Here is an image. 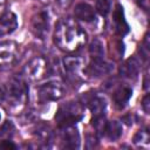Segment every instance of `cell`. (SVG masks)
<instances>
[{"label":"cell","instance_id":"obj_22","mask_svg":"<svg viewBox=\"0 0 150 150\" xmlns=\"http://www.w3.org/2000/svg\"><path fill=\"white\" fill-rule=\"evenodd\" d=\"M14 131V125L12 121H6L1 127H0V137H6L12 135Z\"/></svg>","mask_w":150,"mask_h":150},{"label":"cell","instance_id":"obj_8","mask_svg":"<svg viewBox=\"0 0 150 150\" xmlns=\"http://www.w3.org/2000/svg\"><path fill=\"white\" fill-rule=\"evenodd\" d=\"M16 28H18V19L13 12L7 11L0 15V36L8 35L13 33Z\"/></svg>","mask_w":150,"mask_h":150},{"label":"cell","instance_id":"obj_29","mask_svg":"<svg viewBox=\"0 0 150 150\" xmlns=\"http://www.w3.org/2000/svg\"><path fill=\"white\" fill-rule=\"evenodd\" d=\"M136 1H142V0H136Z\"/></svg>","mask_w":150,"mask_h":150},{"label":"cell","instance_id":"obj_2","mask_svg":"<svg viewBox=\"0 0 150 150\" xmlns=\"http://www.w3.org/2000/svg\"><path fill=\"white\" fill-rule=\"evenodd\" d=\"M82 117L83 114L80 104L76 102H68L59 107L55 115V121L60 128H66L74 125L81 121Z\"/></svg>","mask_w":150,"mask_h":150},{"label":"cell","instance_id":"obj_24","mask_svg":"<svg viewBox=\"0 0 150 150\" xmlns=\"http://www.w3.org/2000/svg\"><path fill=\"white\" fill-rule=\"evenodd\" d=\"M142 107H143V110H144L146 114H149L150 103H149V95H148V94L144 96V98H143V101H142Z\"/></svg>","mask_w":150,"mask_h":150},{"label":"cell","instance_id":"obj_5","mask_svg":"<svg viewBox=\"0 0 150 150\" xmlns=\"http://www.w3.org/2000/svg\"><path fill=\"white\" fill-rule=\"evenodd\" d=\"M30 30L38 39H41V40L46 39L49 32V16L47 12L41 11L32 16Z\"/></svg>","mask_w":150,"mask_h":150},{"label":"cell","instance_id":"obj_23","mask_svg":"<svg viewBox=\"0 0 150 150\" xmlns=\"http://www.w3.org/2000/svg\"><path fill=\"white\" fill-rule=\"evenodd\" d=\"M54 1H55V4H56L60 8H63V9L68 8V7L71 5V2H73V0H54Z\"/></svg>","mask_w":150,"mask_h":150},{"label":"cell","instance_id":"obj_30","mask_svg":"<svg viewBox=\"0 0 150 150\" xmlns=\"http://www.w3.org/2000/svg\"><path fill=\"white\" fill-rule=\"evenodd\" d=\"M0 120H1V115H0Z\"/></svg>","mask_w":150,"mask_h":150},{"label":"cell","instance_id":"obj_26","mask_svg":"<svg viewBox=\"0 0 150 150\" xmlns=\"http://www.w3.org/2000/svg\"><path fill=\"white\" fill-rule=\"evenodd\" d=\"M4 97H5V95H4V93H2V90L0 89V103L4 101Z\"/></svg>","mask_w":150,"mask_h":150},{"label":"cell","instance_id":"obj_9","mask_svg":"<svg viewBox=\"0 0 150 150\" xmlns=\"http://www.w3.org/2000/svg\"><path fill=\"white\" fill-rule=\"evenodd\" d=\"M112 22H114V27H115V32L123 36L125 34L129 33V25L124 18V12H123V7L121 5H116L115 9H114V14H112Z\"/></svg>","mask_w":150,"mask_h":150},{"label":"cell","instance_id":"obj_17","mask_svg":"<svg viewBox=\"0 0 150 150\" xmlns=\"http://www.w3.org/2000/svg\"><path fill=\"white\" fill-rule=\"evenodd\" d=\"M63 64L68 73L71 75H77L82 67V60L77 56H67L63 60Z\"/></svg>","mask_w":150,"mask_h":150},{"label":"cell","instance_id":"obj_28","mask_svg":"<svg viewBox=\"0 0 150 150\" xmlns=\"http://www.w3.org/2000/svg\"><path fill=\"white\" fill-rule=\"evenodd\" d=\"M41 1H48V0H41Z\"/></svg>","mask_w":150,"mask_h":150},{"label":"cell","instance_id":"obj_7","mask_svg":"<svg viewBox=\"0 0 150 150\" xmlns=\"http://www.w3.org/2000/svg\"><path fill=\"white\" fill-rule=\"evenodd\" d=\"M112 69H114V64L104 61L103 59H98V60H91L90 61V63L86 68V73L91 75V76L98 77V76L109 74Z\"/></svg>","mask_w":150,"mask_h":150},{"label":"cell","instance_id":"obj_12","mask_svg":"<svg viewBox=\"0 0 150 150\" xmlns=\"http://www.w3.org/2000/svg\"><path fill=\"white\" fill-rule=\"evenodd\" d=\"M63 135H62V139H63V146L66 148H71V149H77L80 148V134L77 131L76 128H74L73 125L70 127H66L63 128Z\"/></svg>","mask_w":150,"mask_h":150},{"label":"cell","instance_id":"obj_21","mask_svg":"<svg viewBox=\"0 0 150 150\" xmlns=\"http://www.w3.org/2000/svg\"><path fill=\"white\" fill-rule=\"evenodd\" d=\"M105 124H107V121H105L104 115L94 116V118H93V125H94V128H95V131H96L98 135H103V134H104Z\"/></svg>","mask_w":150,"mask_h":150},{"label":"cell","instance_id":"obj_6","mask_svg":"<svg viewBox=\"0 0 150 150\" xmlns=\"http://www.w3.org/2000/svg\"><path fill=\"white\" fill-rule=\"evenodd\" d=\"M27 91H28L27 86L22 79L12 77L11 81L8 82V93L14 101H18V102L23 101L27 95Z\"/></svg>","mask_w":150,"mask_h":150},{"label":"cell","instance_id":"obj_20","mask_svg":"<svg viewBox=\"0 0 150 150\" xmlns=\"http://www.w3.org/2000/svg\"><path fill=\"white\" fill-rule=\"evenodd\" d=\"M149 139H150V135L148 130H139L135 134L132 141L135 144L137 145H148L149 144Z\"/></svg>","mask_w":150,"mask_h":150},{"label":"cell","instance_id":"obj_3","mask_svg":"<svg viewBox=\"0 0 150 150\" xmlns=\"http://www.w3.org/2000/svg\"><path fill=\"white\" fill-rule=\"evenodd\" d=\"M64 89L60 82H48L38 88V96L41 102L59 101L63 96Z\"/></svg>","mask_w":150,"mask_h":150},{"label":"cell","instance_id":"obj_13","mask_svg":"<svg viewBox=\"0 0 150 150\" xmlns=\"http://www.w3.org/2000/svg\"><path fill=\"white\" fill-rule=\"evenodd\" d=\"M139 71V64L136 59L131 57L127 60L120 68V75L127 79H135L138 75Z\"/></svg>","mask_w":150,"mask_h":150},{"label":"cell","instance_id":"obj_16","mask_svg":"<svg viewBox=\"0 0 150 150\" xmlns=\"http://www.w3.org/2000/svg\"><path fill=\"white\" fill-rule=\"evenodd\" d=\"M88 107H89V109H90V111L94 116H100V115L104 114L105 108H107V102L103 97L95 96L89 101Z\"/></svg>","mask_w":150,"mask_h":150},{"label":"cell","instance_id":"obj_25","mask_svg":"<svg viewBox=\"0 0 150 150\" xmlns=\"http://www.w3.org/2000/svg\"><path fill=\"white\" fill-rule=\"evenodd\" d=\"M0 148H4V149H16V145L12 142V141H2V143L0 144Z\"/></svg>","mask_w":150,"mask_h":150},{"label":"cell","instance_id":"obj_15","mask_svg":"<svg viewBox=\"0 0 150 150\" xmlns=\"http://www.w3.org/2000/svg\"><path fill=\"white\" fill-rule=\"evenodd\" d=\"M123 132V128H122V124L121 122L118 121H110V122H107L105 124V129H104V134L105 136L110 139V141H116L121 137Z\"/></svg>","mask_w":150,"mask_h":150},{"label":"cell","instance_id":"obj_11","mask_svg":"<svg viewBox=\"0 0 150 150\" xmlns=\"http://www.w3.org/2000/svg\"><path fill=\"white\" fill-rule=\"evenodd\" d=\"M74 14H75L76 19H79L81 21H84V22H91V21H95V19H96L95 9L86 2L77 4L75 6Z\"/></svg>","mask_w":150,"mask_h":150},{"label":"cell","instance_id":"obj_27","mask_svg":"<svg viewBox=\"0 0 150 150\" xmlns=\"http://www.w3.org/2000/svg\"><path fill=\"white\" fill-rule=\"evenodd\" d=\"M0 2H1V4H5V0H0Z\"/></svg>","mask_w":150,"mask_h":150},{"label":"cell","instance_id":"obj_19","mask_svg":"<svg viewBox=\"0 0 150 150\" xmlns=\"http://www.w3.org/2000/svg\"><path fill=\"white\" fill-rule=\"evenodd\" d=\"M110 7H111V1H110V0H96L95 11H96L100 15L107 16L108 13L110 12Z\"/></svg>","mask_w":150,"mask_h":150},{"label":"cell","instance_id":"obj_4","mask_svg":"<svg viewBox=\"0 0 150 150\" xmlns=\"http://www.w3.org/2000/svg\"><path fill=\"white\" fill-rule=\"evenodd\" d=\"M23 71L29 80H33V81L41 80L42 77L46 76V73L48 71V62L42 56L34 57L26 64Z\"/></svg>","mask_w":150,"mask_h":150},{"label":"cell","instance_id":"obj_18","mask_svg":"<svg viewBox=\"0 0 150 150\" xmlns=\"http://www.w3.org/2000/svg\"><path fill=\"white\" fill-rule=\"evenodd\" d=\"M89 54L91 60L103 59L104 56V45L100 39H94L89 46Z\"/></svg>","mask_w":150,"mask_h":150},{"label":"cell","instance_id":"obj_10","mask_svg":"<svg viewBox=\"0 0 150 150\" xmlns=\"http://www.w3.org/2000/svg\"><path fill=\"white\" fill-rule=\"evenodd\" d=\"M16 54V46L14 42H0V66L11 64Z\"/></svg>","mask_w":150,"mask_h":150},{"label":"cell","instance_id":"obj_1","mask_svg":"<svg viewBox=\"0 0 150 150\" xmlns=\"http://www.w3.org/2000/svg\"><path fill=\"white\" fill-rule=\"evenodd\" d=\"M87 41L84 30L70 18L60 20L54 33L55 45L64 52H74Z\"/></svg>","mask_w":150,"mask_h":150},{"label":"cell","instance_id":"obj_14","mask_svg":"<svg viewBox=\"0 0 150 150\" xmlns=\"http://www.w3.org/2000/svg\"><path fill=\"white\" fill-rule=\"evenodd\" d=\"M131 94H132V90L129 87H121L117 90H115L112 94V101H114L115 105L120 109L124 108L125 104L128 103V101L130 100Z\"/></svg>","mask_w":150,"mask_h":150}]
</instances>
